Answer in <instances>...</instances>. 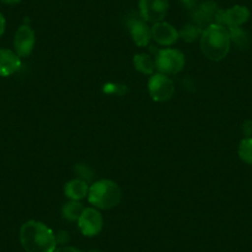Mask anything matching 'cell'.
Wrapping results in <instances>:
<instances>
[{"label":"cell","instance_id":"3957f363","mask_svg":"<svg viewBox=\"0 0 252 252\" xmlns=\"http://www.w3.org/2000/svg\"><path fill=\"white\" fill-rule=\"evenodd\" d=\"M88 200L99 209H111L120 203L121 190L115 182L101 179L89 188Z\"/></svg>","mask_w":252,"mask_h":252},{"label":"cell","instance_id":"6da1fadb","mask_svg":"<svg viewBox=\"0 0 252 252\" xmlns=\"http://www.w3.org/2000/svg\"><path fill=\"white\" fill-rule=\"evenodd\" d=\"M20 242L26 252H53L57 240L52 230L41 221L29 220L20 229Z\"/></svg>","mask_w":252,"mask_h":252},{"label":"cell","instance_id":"30bf717a","mask_svg":"<svg viewBox=\"0 0 252 252\" xmlns=\"http://www.w3.org/2000/svg\"><path fill=\"white\" fill-rule=\"evenodd\" d=\"M127 26H129L130 35H131L132 40L140 47H145L151 41V28H149L146 21L140 16H132L127 20Z\"/></svg>","mask_w":252,"mask_h":252},{"label":"cell","instance_id":"ffe728a7","mask_svg":"<svg viewBox=\"0 0 252 252\" xmlns=\"http://www.w3.org/2000/svg\"><path fill=\"white\" fill-rule=\"evenodd\" d=\"M56 240H57V244L64 245L69 241V235L66 231H60L56 235Z\"/></svg>","mask_w":252,"mask_h":252},{"label":"cell","instance_id":"603a6c76","mask_svg":"<svg viewBox=\"0 0 252 252\" xmlns=\"http://www.w3.org/2000/svg\"><path fill=\"white\" fill-rule=\"evenodd\" d=\"M181 1L188 9H194L198 5V0H181Z\"/></svg>","mask_w":252,"mask_h":252},{"label":"cell","instance_id":"44dd1931","mask_svg":"<svg viewBox=\"0 0 252 252\" xmlns=\"http://www.w3.org/2000/svg\"><path fill=\"white\" fill-rule=\"evenodd\" d=\"M242 130H244L245 135L246 136H251L252 135V121H246L242 126Z\"/></svg>","mask_w":252,"mask_h":252},{"label":"cell","instance_id":"d6986e66","mask_svg":"<svg viewBox=\"0 0 252 252\" xmlns=\"http://www.w3.org/2000/svg\"><path fill=\"white\" fill-rule=\"evenodd\" d=\"M239 156L245 163L252 166V137H246L240 142Z\"/></svg>","mask_w":252,"mask_h":252},{"label":"cell","instance_id":"7a4b0ae2","mask_svg":"<svg viewBox=\"0 0 252 252\" xmlns=\"http://www.w3.org/2000/svg\"><path fill=\"white\" fill-rule=\"evenodd\" d=\"M230 33L225 26L213 24L203 30L200 36V48L208 60L221 61L227 56L230 51Z\"/></svg>","mask_w":252,"mask_h":252},{"label":"cell","instance_id":"8992f818","mask_svg":"<svg viewBox=\"0 0 252 252\" xmlns=\"http://www.w3.org/2000/svg\"><path fill=\"white\" fill-rule=\"evenodd\" d=\"M140 16L146 23H159L163 21L168 11V0H140Z\"/></svg>","mask_w":252,"mask_h":252},{"label":"cell","instance_id":"9a60e30c","mask_svg":"<svg viewBox=\"0 0 252 252\" xmlns=\"http://www.w3.org/2000/svg\"><path fill=\"white\" fill-rule=\"evenodd\" d=\"M134 66L135 68L139 72L144 74H152L154 73L155 68H156V64L152 61V58L150 57L146 53H139V55H135L134 57Z\"/></svg>","mask_w":252,"mask_h":252},{"label":"cell","instance_id":"7402d4cb","mask_svg":"<svg viewBox=\"0 0 252 252\" xmlns=\"http://www.w3.org/2000/svg\"><path fill=\"white\" fill-rule=\"evenodd\" d=\"M53 252H82V251H79V250L76 249V247L63 246V247H60V249H56Z\"/></svg>","mask_w":252,"mask_h":252},{"label":"cell","instance_id":"ac0fdd59","mask_svg":"<svg viewBox=\"0 0 252 252\" xmlns=\"http://www.w3.org/2000/svg\"><path fill=\"white\" fill-rule=\"evenodd\" d=\"M230 33V40L240 48H245L249 43V36H247L246 31L240 26V28H231L227 29Z\"/></svg>","mask_w":252,"mask_h":252},{"label":"cell","instance_id":"484cf974","mask_svg":"<svg viewBox=\"0 0 252 252\" xmlns=\"http://www.w3.org/2000/svg\"><path fill=\"white\" fill-rule=\"evenodd\" d=\"M89 252H100V251H98V250H91Z\"/></svg>","mask_w":252,"mask_h":252},{"label":"cell","instance_id":"7c38bea8","mask_svg":"<svg viewBox=\"0 0 252 252\" xmlns=\"http://www.w3.org/2000/svg\"><path fill=\"white\" fill-rule=\"evenodd\" d=\"M151 35L152 38L162 46L173 45L179 37V32L176 30V28L166 21L154 24V26L151 28Z\"/></svg>","mask_w":252,"mask_h":252},{"label":"cell","instance_id":"e0dca14e","mask_svg":"<svg viewBox=\"0 0 252 252\" xmlns=\"http://www.w3.org/2000/svg\"><path fill=\"white\" fill-rule=\"evenodd\" d=\"M203 33V29L198 26L197 24H189L186 25L181 31H179V37L186 42L192 43L194 42L197 38H199Z\"/></svg>","mask_w":252,"mask_h":252},{"label":"cell","instance_id":"2e32d148","mask_svg":"<svg viewBox=\"0 0 252 252\" xmlns=\"http://www.w3.org/2000/svg\"><path fill=\"white\" fill-rule=\"evenodd\" d=\"M84 208L78 200H72V202L67 203L63 205L62 208V215L64 219L69 220V221H78L79 217L83 213Z\"/></svg>","mask_w":252,"mask_h":252},{"label":"cell","instance_id":"ba28073f","mask_svg":"<svg viewBox=\"0 0 252 252\" xmlns=\"http://www.w3.org/2000/svg\"><path fill=\"white\" fill-rule=\"evenodd\" d=\"M250 19V10L246 6L235 5L226 10H219L217 15V23L226 29L240 28Z\"/></svg>","mask_w":252,"mask_h":252},{"label":"cell","instance_id":"d4e9b609","mask_svg":"<svg viewBox=\"0 0 252 252\" xmlns=\"http://www.w3.org/2000/svg\"><path fill=\"white\" fill-rule=\"evenodd\" d=\"M3 4H6V5H16L21 1V0H0Z\"/></svg>","mask_w":252,"mask_h":252},{"label":"cell","instance_id":"5bb4252c","mask_svg":"<svg viewBox=\"0 0 252 252\" xmlns=\"http://www.w3.org/2000/svg\"><path fill=\"white\" fill-rule=\"evenodd\" d=\"M88 192L89 188L87 186V182L82 181V179H73L64 186V194L72 200L83 199L88 195Z\"/></svg>","mask_w":252,"mask_h":252},{"label":"cell","instance_id":"277c9868","mask_svg":"<svg viewBox=\"0 0 252 252\" xmlns=\"http://www.w3.org/2000/svg\"><path fill=\"white\" fill-rule=\"evenodd\" d=\"M156 68L163 74H177L183 69L186 64V57L179 50L174 48H162L157 53L155 61Z\"/></svg>","mask_w":252,"mask_h":252},{"label":"cell","instance_id":"8fae6325","mask_svg":"<svg viewBox=\"0 0 252 252\" xmlns=\"http://www.w3.org/2000/svg\"><path fill=\"white\" fill-rule=\"evenodd\" d=\"M194 14H193V20L197 24L198 26L203 28H208L209 25L217 23V15L219 13L220 9H218L217 4L212 0H208L204 3L199 4V5L195 6Z\"/></svg>","mask_w":252,"mask_h":252},{"label":"cell","instance_id":"52a82bcc","mask_svg":"<svg viewBox=\"0 0 252 252\" xmlns=\"http://www.w3.org/2000/svg\"><path fill=\"white\" fill-rule=\"evenodd\" d=\"M103 215L95 208H87L78 219V227L84 236H96L103 229Z\"/></svg>","mask_w":252,"mask_h":252},{"label":"cell","instance_id":"5b68a950","mask_svg":"<svg viewBox=\"0 0 252 252\" xmlns=\"http://www.w3.org/2000/svg\"><path fill=\"white\" fill-rule=\"evenodd\" d=\"M149 93L155 101H167L173 96L174 83L163 73L152 74L149 79Z\"/></svg>","mask_w":252,"mask_h":252},{"label":"cell","instance_id":"9c48e42d","mask_svg":"<svg viewBox=\"0 0 252 252\" xmlns=\"http://www.w3.org/2000/svg\"><path fill=\"white\" fill-rule=\"evenodd\" d=\"M36 37L35 31L29 25H21L15 32L14 37V48L19 57H28L31 55L35 47Z\"/></svg>","mask_w":252,"mask_h":252},{"label":"cell","instance_id":"4fadbf2b","mask_svg":"<svg viewBox=\"0 0 252 252\" xmlns=\"http://www.w3.org/2000/svg\"><path fill=\"white\" fill-rule=\"evenodd\" d=\"M21 66L18 53L8 48H0V77H9L19 71Z\"/></svg>","mask_w":252,"mask_h":252},{"label":"cell","instance_id":"cb8c5ba5","mask_svg":"<svg viewBox=\"0 0 252 252\" xmlns=\"http://www.w3.org/2000/svg\"><path fill=\"white\" fill-rule=\"evenodd\" d=\"M5 28H6V20L5 18H4L3 14L0 13V37L4 35V32H5Z\"/></svg>","mask_w":252,"mask_h":252}]
</instances>
